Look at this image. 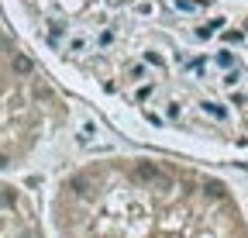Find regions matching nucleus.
I'll use <instances>...</instances> for the list:
<instances>
[{
	"label": "nucleus",
	"mask_w": 248,
	"mask_h": 238,
	"mask_svg": "<svg viewBox=\"0 0 248 238\" xmlns=\"http://www.w3.org/2000/svg\"><path fill=\"white\" fill-rule=\"evenodd\" d=\"M48 69L166 152L248 173V0H4Z\"/></svg>",
	"instance_id": "nucleus-1"
},
{
	"label": "nucleus",
	"mask_w": 248,
	"mask_h": 238,
	"mask_svg": "<svg viewBox=\"0 0 248 238\" xmlns=\"http://www.w3.org/2000/svg\"><path fill=\"white\" fill-rule=\"evenodd\" d=\"M52 238H248L234 187L190 156L107 152L73 162L45 200Z\"/></svg>",
	"instance_id": "nucleus-2"
},
{
	"label": "nucleus",
	"mask_w": 248,
	"mask_h": 238,
	"mask_svg": "<svg viewBox=\"0 0 248 238\" xmlns=\"http://www.w3.org/2000/svg\"><path fill=\"white\" fill-rule=\"evenodd\" d=\"M73 128V100L21 35L0 28V176L38 166Z\"/></svg>",
	"instance_id": "nucleus-3"
},
{
	"label": "nucleus",
	"mask_w": 248,
	"mask_h": 238,
	"mask_svg": "<svg viewBox=\"0 0 248 238\" xmlns=\"http://www.w3.org/2000/svg\"><path fill=\"white\" fill-rule=\"evenodd\" d=\"M0 238H52L38 197L14 176H0Z\"/></svg>",
	"instance_id": "nucleus-4"
}]
</instances>
